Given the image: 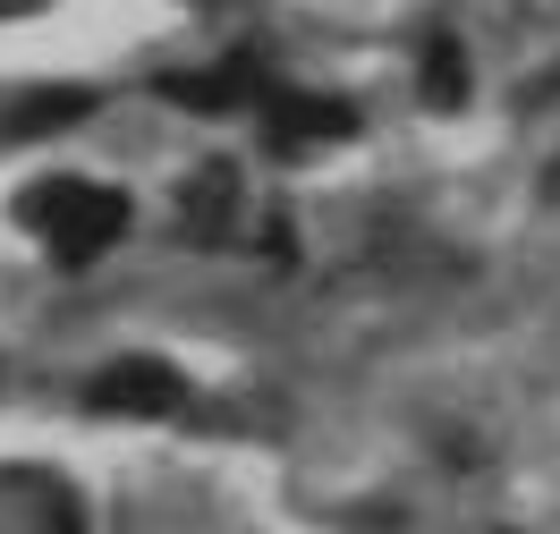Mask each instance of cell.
<instances>
[{
    "instance_id": "6da1fadb",
    "label": "cell",
    "mask_w": 560,
    "mask_h": 534,
    "mask_svg": "<svg viewBox=\"0 0 560 534\" xmlns=\"http://www.w3.org/2000/svg\"><path fill=\"white\" fill-rule=\"evenodd\" d=\"M35 229L43 247L60 254V263H85V254H103L119 229H128V204L110 195V187H85V178H51V195H35Z\"/></svg>"
},
{
    "instance_id": "7a4b0ae2",
    "label": "cell",
    "mask_w": 560,
    "mask_h": 534,
    "mask_svg": "<svg viewBox=\"0 0 560 534\" xmlns=\"http://www.w3.org/2000/svg\"><path fill=\"white\" fill-rule=\"evenodd\" d=\"M178 399L187 391H178L162 365H119L103 391H94V407H178Z\"/></svg>"
}]
</instances>
